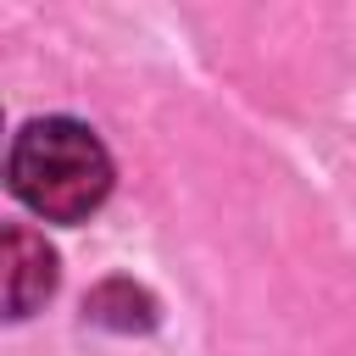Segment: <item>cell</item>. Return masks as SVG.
I'll return each mask as SVG.
<instances>
[{
    "mask_svg": "<svg viewBox=\"0 0 356 356\" xmlns=\"http://www.w3.org/2000/svg\"><path fill=\"white\" fill-rule=\"evenodd\" d=\"M6 178L11 195L44 222H83L111 195V156L95 128L72 117H33L11 139Z\"/></svg>",
    "mask_w": 356,
    "mask_h": 356,
    "instance_id": "obj_1",
    "label": "cell"
},
{
    "mask_svg": "<svg viewBox=\"0 0 356 356\" xmlns=\"http://www.w3.org/2000/svg\"><path fill=\"white\" fill-rule=\"evenodd\" d=\"M56 289V250L33 228H6V317H28Z\"/></svg>",
    "mask_w": 356,
    "mask_h": 356,
    "instance_id": "obj_2",
    "label": "cell"
}]
</instances>
